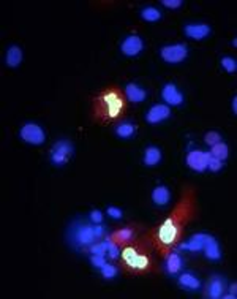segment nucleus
Masks as SVG:
<instances>
[{
	"mask_svg": "<svg viewBox=\"0 0 237 299\" xmlns=\"http://www.w3.org/2000/svg\"><path fill=\"white\" fill-rule=\"evenodd\" d=\"M195 212H196L195 192L191 188H187L183 192L181 201L174 207V211L163 222L162 226H158L157 230H153L147 234L153 249H157L160 255L166 257L172 250V247L182 239L185 225L191 220Z\"/></svg>",
	"mask_w": 237,
	"mask_h": 299,
	"instance_id": "obj_1",
	"label": "nucleus"
},
{
	"mask_svg": "<svg viewBox=\"0 0 237 299\" xmlns=\"http://www.w3.org/2000/svg\"><path fill=\"white\" fill-rule=\"evenodd\" d=\"M128 100L125 92L116 86L106 87L92 98V117L101 125L112 124L125 116Z\"/></svg>",
	"mask_w": 237,
	"mask_h": 299,
	"instance_id": "obj_2",
	"label": "nucleus"
},
{
	"mask_svg": "<svg viewBox=\"0 0 237 299\" xmlns=\"http://www.w3.org/2000/svg\"><path fill=\"white\" fill-rule=\"evenodd\" d=\"M152 249L153 245L150 243L149 236L136 238L122 250V268H124L128 274L139 276L147 274L153 269V260H152Z\"/></svg>",
	"mask_w": 237,
	"mask_h": 299,
	"instance_id": "obj_3",
	"label": "nucleus"
},
{
	"mask_svg": "<svg viewBox=\"0 0 237 299\" xmlns=\"http://www.w3.org/2000/svg\"><path fill=\"white\" fill-rule=\"evenodd\" d=\"M105 236V228L100 225H89L84 222H76L70 226L68 241L76 249H87L95 244V241Z\"/></svg>",
	"mask_w": 237,
	"mask_h": 299,
	"instance_id": "obj_4",
	"label": "nucleus"
},
{
	"mask_svg": "<svg viewBox=\"0 0 237 299\" xmlns=\"http://www.w3.org/2000/svg\"><path fill=\"white\" fill-rule=\"evenodd\" d=\"M72 154H73V144L67 141V139H60L51 149V162L55 167H62V165H65L70 160Z\"/></svg>",
	"mask_w": 237,
	"mask_h": 299,
	"instance_id": "obj_5",
	"label": "nucleus"
},
{
	"mask_svg": "<svg viewBox=\"0 0 237 299\" xmlns=\"http://www.w3.org/2000/svg\"><path fill=\"white\" fill-rule=\"evenodd\" d=\"M19 136H21L25 143L34 144V146H40L44 143V139H46V135H44L43 129L38 124H34V122L22 125V129L19 130Z\"/></svg>",
	"mask_w": 237,
	"mask_h": 299,
	"instance_id": "obj_6",
	"label": "nucleus"
},
{
	"mask_svg": "<svg viewBox=\"0 0 237 299\" xmlns=\"http://www.w3.org/2000/svg\"><path fill=\"white\" fill-rule=\"evenodd\" d=\"M162 54V59L168 63H179L182 62L185 57L188 56V49L185 44H169V46H164L160 51Z\"/></svg>",
	"mask_w": 237,
	"mask_h": 299,
	"instance_id": "obj_7",
	"label": "nucleus"
},
{
	"mask_svg": "<svg viewBox=\"0 0 237 299\" xmlns=\"http://www.w3.org/2000/svg\"><path fill=\"white\" fill-rule=\"evenodd\" d=\"M209 158H210V152L191 150L187 155V165L191 169L198 171V173H202L204 169H207Z\"/></svg>",
	"mask_w": 237,
	"mask_h": 299,
	"instance_id": "obj_8",
	"label": "nucleus"
},
{
	"mask_svg": "<svg viewBox=\"0 0 237 299\" xmlns=\"http://www.w3.org/2000/svg\"><path fill=\"white\" fill-rule=\"evenodd\" d=\"M136 230H134L133 226H125V228H120V230L117 231H114L109 239L112 241L114 244H117V245H128L130 243H133L134 239H136Z\"/></svg>",
	"mask_w": 237,
	"mask_h": 299,
	"instance_id": "obj_9",
	"label": "nucleus"
},
{
	"mask_svg": "<svg viewBox=\"0 0 237 299\" xmlns=\"http://www.w3.org/2000/svg\"><path fill=\"white\" fill-rule=\"evenodd\" d=\"M144 48V43L143 40L138 37V35H130V37H127L124 43H122V53H124L125 56L128 57H134V56H138L141 51H143Z\"/></svg>",
	"mask_w": 237,
	"mask_h": 299,
	"instance_id": "obj_10",
	"label": "nucleus"
},
{
	"mask_svg": "<svg viewBox=\"0 0 237 299\" xmlns=\"http://www.w3.org/2000/svg\"><path fill=\"white\" fill-rule=\"evenodd\" d=\"M171 116V110L168 105H155L146 114V120L149 124H158Z\"/></svg>",
	"mask_w": 237,
	"mask_h": 299,
	"instance_id": "obj_11",
	"label": "nucleus"
},
{
	"mask_svg": "<svg viewBox=\"0 0 237 299\" xmlns=\"http://www.w3.org/2000/svg\"><path fill=\"white\" fill-rule=\"evenodd\" d=\"M162 97L169 106H179V105H182V101H183V95L177 91L176 84H172V82H169V84H166L163 87Z\"/></svg>",
	"mask_w": 237,
	"mask_h": 299,
	"instance_id": "obj_12",
	"label": "nucleus"
},
{
	"mask_svg": "<svg viewBox=\"0 0 237 299\" xmlns=\"http://www.w3.org/2000/svg\"><path fill=\"white\" fill-rule=\"evenodd\" d=\"M183 30L185 35L193 40H202L210 34V27L207 24H187Z\"/></svg>",
	"mask_w": 237,
	"mask_h": 299,
	"instance_id": "obj_13",
	"label": "nucleus"
},
{
	"mask_svg": "<svg viewBox=\"0 0 237 299\" xmlns=\"http://www.w3.org/2000/svg\"><path fill=\"white\" fill-rule=\"evenodd\" d=\"M204 253H206L209 260H220L221 257L219 243L212 236H209V234H206V241H204Z\"/></svg>",
	"mask_w": 237,
	"mask_h": 299,
	"instance_id": "obj_14",
	"label": "nucleus"
},
{
	"mask_svg": "<svg viewBox=\"0 0 237 299\" xmlns=\"http://www.w3.org/2000/svg\"><path fill=\"white\" fill-rule=\"evenodd\" d=\"M125 97L128 101H131V103H139V101H143L146 98V91L144 89H141L138 84H128L127 89H125Z\"/></svg>",
	"mask_w": 237,
	"mask_h": 299,
	"instance_id": "obj_15",
	"label": "nucleus"
},
{
	"mask_svg": "<svg viewBox=\"0 0 237 299\" xmlns=\"http://www.w3.org/2000/svg\"><path fill=\"white\" fill-rule=\"evenodd\" d=\"M223 291H225V283H223V280H221L220 277L214 276L212 279H210L209 288H207V295H209V298L219 299V298L223 296Z\"/></svg>",
	"mask_w": 237,
	"mask_h": 299,
	"instance_id": "obj_16",
	"label": "nucleus"
},
{
	"mask_svg": "<svg viewBox=\"0 0 237 299\" xmlns=\"http://www.w3.org/2000/svg\"><path fill=\"white\" fill-rule=\"evenodd\" d=\"M171 200V193H169V190L163 187V186H160V187H155L153 188V192H152V201L155 203L157 206H166L169 203Z\"/></svg>",
	"mask_w": 237,
	"mask_h": 299,
	"instance_id": "obj_17",
	"label": "nucleus"
},
{
	"mask_svg": "<svg viewBox=\"0 0 237 299\" xmlns=\"http://www.w3.org/2000/svg\"><path fill=\"white\" fill-rule=\"evenodd\" d=\"M166 269L169 274H177L182 269V258L177 252H171L166 255Z\"/></svg>",
	"mask_w": 237,
	"mask_h": 299,
	"instance_id": "obj_18",
	"label": "nucleus"
},
{
	"mask_svg": "<svg viewBox=\"0 0 237 299\" xmlns=\"http://www.w3.org/2000/svg\"><path fill=\"white\" fill-rule=\"evenodd\" d=\"M162 160V152L155 146H149L144 152V165L146 167H155Z\"/></svg>",
	"mask_w": 237,
	"mask_h": 299,
	"instance_id": "obj_19",
	"label": "nucleus"
},
{
	"mask_svg": "<svg viewBox=\"0 0 237 299\" xmlns=\"http://www.w3.org/2000/svg\"><path fill=\"white\" fill-rule=\"evenodd\" d=\"M204 241H206V234H195L193 238H191L188 243H185L181 245V249H187L190 252H200V250H204Z\"/></svg>",
	"mask_w": 237,
	"mask_h": 299,
	"instance_id": "obj_20",
	"label": "nucleus"
},
{
	"mask_svg": "<svg viewBox=\"0 0 237 299\" xmlns=\"http://www.w3.org/2000/svg\"><path fill=\"white\" fill-rule=\"evenodd\" d=\"M22 60V51L19 46H10L6 51V65L15 68L19 67V63Z\"/></svg>",
	"mask_w": 237,
	"mask_h": 299,
	"instance_id": "obj_21",
	"label": "nucleus"
},
{
	"mask_svg": "<svg viewBox=\"0 0 237 299\" xmlns=\"http://www.w3.org/2000/svg\"><path fill=\"white\" fill-rule=\"evenodd\" d=\"M179 283L182 285V287L185 288H190V290H198L201 287V282L198 280V279L193 276V274H182L181 277H179Z\"/></svg>",
	"mask_w": 237,
	"mask_h": 299,
	"instance_id": "obj_22",
	"label": "nucleus"
},
{
	"mask_svg": "<svg viewBox=\"0 0 237 299\" xmlns=\"http://www.w3.org/2000/svg\"><path fill=\"white\" fill-rule=\"evenodd\" d=\"M210 155L219 158V160H225V158L228 157V146L225 143H217L215 146H212V150H210Z\"/></svg>",
	"mask_w": 237,
	"mask_h": 299,
	"instance_id": "obj_23",
	"label": "nucleus"
},
{
	"mask_svg": "<svg viewBox=\"0 0 237 299\" xmlns=\"http://www.w3.org/2000/svg\"><path fill=\"white\" fill-rule=\"evenodd\" d=\"M141 16H143L144 21L155 22V21H158L160 18H162V13H160L157 8H153V6H147V8H144L143 13H141Z\"/></svg>",
	"mask_w": 237,
	"mask_h": 299,
	"instance_id": "obj_24",
	"label": "nucleus"
},
{
	"mask_svg": "<svg viewBox=\"0 0 237 299\" xmlns=\"http://www.w3.org/2000/svg\"><path fill=\"white\" fill-rule=\"evenodd\" d=\"M116 133L120 138H131L134 135V125L133 124H119L116 127Z\"/></svg>",
	"mask_w": 237,
	"mask_h": 299,
	"instance_id": "obj_25",
	"label": "nucleus"
},
{
	"mask_svg": "<svg viewBox=\"0 0 237 299\" xmlns=\"http://www.w3.org/2000/svg\"><path fill=\"white\" fill-rule=\"evenodd\" d=\"M91 252H92V255H101V257H105L106 252H108V239L103 241V243L93 244V245L91 247Z\"/></svg>",
	"mask_w": 237,
	"mask_h": 299,
	"instance_id": "obj_26",
	"label": "nucleus"
},
{
	"mask_svg": "<svg viewBox=\"0 0 237 299\" xmlns=\"http://www.w3.org/2000/svg\"><path fill=\"white\" fill-rule=\"evenodd\" d=\"M221 65H223V68H225L228 73H236V70H237L236 59H233V57H223V59H221Z\"/></svg>",
	"mask_w": 237,
	"mask_h": 299,
	"instance_id": "obj_27",
	"label": "nucleus"
},
{
	"mask_svg": "<svg viewBox=\"0 0 237 299\" xmlns=\"http://www.w3.org/2000/svg\"><path fill=\"white\" fill-rule=\"evenodd\" d=\"M101 274H103L105 279H112V277H116V274H117V268H116V266L106 263L103 268H101Z\"/></svg>",
	"mask_w": 237,
	"mask_h": 299,
	"instance_id": "obj_28",
	"label": "nucleus"
},
{
	"mask_svg": "<svg viewBox=\"0 0 237 299\" xmlns=\"http://www.w3.org/2000/svg\"><path fill=\"white\" fill-rule=\"evenodd\" d=\"M204 139H206V143H207L209 146H215L217 143H220L221 136H220V133H217V131H209Z\"/></svg>",
	"mask_w": 237,
	"mask_h": 299,
	"instance_id": "obj_29",
	"label": "nucleus"
},
{
	"mask_svg": "<svg viewBox=\"0 0 237 299\" xmlns=\"http://www.w3.org/2000/svg\"><path fill=\"white\" fill-rule=\"evenodd\" d=\"M221 160H219V158H215V157H212L210 155V158H209V163H207V168L210 169V171H214V173H217V171H220L221 169Z\"/></svg>",
	"mask_w": 237,
	"mask_h": 299,
	"instance_id": "obj_30",
	"label": "nucleus"
},
{
	"mask_svg": "<svg viewBox=\"0 0 237 299\" xmlns=\"http://www.w3.org/2000/svg\"><path fill=\"white\" fill-rule=\"evenodd\" d=\"M108 252H109L111 258H117L119 257V245L114 244L111 239H108Z\"/></svg>",
	"mask_w": 237,
	"mask_h": 299,
	"instance_id": "obj_31",
	"label": "nucleus"
},
{
	"mask_svg": "<svg viewBox=\"0 0 237 299\" xmlns=\"http://www.w3.org/2000/svg\"><path fill=\"white\" fill-rule=\"evenodd\" d=\"M92 264L95 266V268L101 269L106 264V260H105V257H101V255H92Z\"/></svg>",
	"mask_w": 237,
	"mask_h": 299,
	"instance_id": "obj_32",
	"label": "nucleus"
},
{
	"mask_svg": "<svg viewBox=\"0 0 237 299\" xmlns=\"http://www.w3.org/2000/svg\"><path fill=\"white\" fill-rule=\"evenodd\" d=\"M91 220L93 222V224L100 225L101 222H103V214H101L100 211H92L91 212Z\"/></svg>",
	"mask_w": 237,
	"mask_h": 299,
	"instance_id": "obj_33",
	"label": "nucleus"
},
{
	"mask_svg": "<svg viewBox=\"0 0 237 299\" xmlns=\"http://www.w3.org/2000/svg\"><path fill=\"white\" fill-rule=\"evenodd\" d=\"M163 5L168 8H179L182 6V0H163Z\"/></svg>",
	"mask_w": 237,
	"mask_h": 299,
	"instance_id": "obj_34",
	"label": "nucleus"
},
{
	"mask_svg": "<svg viewBox=\"0 0 237 299\" xmlns=\"http://www.w3.org/2000/svg\"><path fill=\"white\" fill-rule=\"evenodd\" d=\"M106 212L109 214L112 219H120V217H122V211H120L119 207H112V206H111V207H108Z\"/></svg>",
	"mask_w": 237,
	"mask_h": 299,
	"instance_id": "obj_35",
	"label": "nucleus"
},
{
	"mask_svg": "<svg viewBox=\"0 0 237 299\" xmlns=\"http://www.w3.org/2000/svg\"><path fill=\"white\" fill-rule=\"evenodd\" d=\"M233 112H234V114L237 112V97L233 98Z\"/></svg>",
	"mask_w": 237,
	"mask_h": 299,
	"instance_id": "obj_36",
	"label": "nucleus"
},
{
	"mask_svg": "<svg viewBox=\"0 0 237 299\" xmlns=\"http://www.w3.org/2000/svg\"><path fill=\"white\" fill-rule=\"evenodd\" d=\"M236 288H237V285L233 283V287H231V296H233V298H236Z\"/></svg>",
	"mask_w": 237,
	"mask_h": 299,
	"instance_id": "obj_37",
	"label": "nucleus"
}]
</instances>
